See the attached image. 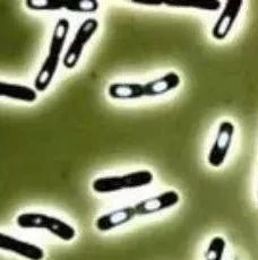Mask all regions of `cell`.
<instances>
[{
	"mask_svg": "<svg viewBox=\"0 0 258 260\" xmlns=\"http://www.w3.org/2000/svg\"><path fill=\"white\" fill-rule=\"evenodd\" d=\"M69 29H71V23L68 19L61 18L56 23L50 46H49L48 56L44 59L42 67L37 75L36 81H34V88L38 92H44L51 84L54 75L57 73L59 62H60V57Z\"/></svg>",
	"mask_w": 258,
	"mask_h": 260,
	"instance_id": "cell-1",
	"label": "cell"
},
{
	"mask_svg": "<svg viewBox=\"0 0 258 260\" xmlns=\"http://www.w3.org/2000/svg\"><path fill=\"white\" fill-rule=\"evenodd\" d=\"M154 180V176L148 170H141L122 176H109L98 178L93 181L92 188L98 193H112L122 190H133L146 187Z\"/></svg>",
	"mask_w": 258,
	"mask_h": 260,
	"instance_id": "cell-2",
	"label": "cell"
},
{
	"mask_svg": "<svg viewBox=\"0 0 258 260\" xmlns=\"http://www.w3.org/2000/svg\"><path fill=\"white\" fill-rule=\"evenodd\" d=\"M16 224L22 229L46 230L66 242L72 241L76 237V230L72 225L43 213H23L16 217Z\"/></svg>",
	"mask_w": 258,
	"mask_h": 260,
	"instance_id": "cell-3",
	"label": "cell"
},
{
	"mask_svg": "<svg viewBox=\"0 0 258 260\" xmlns=\"http://www.w3.org/2000/svg\"><path fill=\"white\" fill-rule=\"evenodd\" d=\"M98 28L99 21L95 18H87L81 24V26L78 27L77 32L75 33L73 41L69 44L67 52L63 56L62 63L64 67L68 69L76 67L84 51V48L86 47L88 41L96 33Z\"/></svg>",
	"mask_w": 258,
	"mask_h": 260,
	"instance_id": "cell-4",
	"label": "cell"
},
{
	"mask_svg": "<svg viewBox=\"0 0 258 260\" xmlns=\"http://www.w3.org/2000/svg\"><path fill=\"white\" fill-rule=\"evenodd\" d=\"M235 135V124L231 121H222L216 132L215 141L213 143L207 156V162L213 168H220L229 154Z\"/></svg>",
	"mask_w": 258,
	"mask_h": 260,
	"instance_id": "cell-5",
	"label": "cell"
},
{
	"mask_svg": "<svg viewBox=\"0 0 258 260\" xmlns=\"http://www.w3.org/2000/svg\"><path fill=\"white\" fill-rule=\"evenodd\" d=\"M180 202L179 193L175 190H168L156 196L148 197L144 201L138 202L134 208L137 216H145V215L155 214L171 208Z\"/></svg>",
	"mask_w": 258,
	"mask_h": 260,
	"instance_id": "cell-6",
	"label": "cell"
},
{
	"mask_svg": "<svg viewBox=\"0 0 258 260\" xmlns=\"http://www.w3.org/2000/svg\"><path fill=\"white\" fill-rule=\"evenodd\" d=\"M242 5H244V2H241V0L240 2L229 0V2L224 4L221 15L212 28L213 38L219 40V41H222V40H224L229 36L233 25H235L237 18L241 12Z\"/></svg>",
	"mask_w": 258,
	"mask_h": 260,
	"instance_id": "cell-7",
	"label": "cell"
},
{
	"mask_svg": "<svg viewBox=\"0 0 258 260\" xmlns=\"http://www.w3.org/2000/svg\"><path fill=\"white\" fill-rule=\"evenodd\" d=\"M0 248L5 251L16 253L28 260H42L44 258L42 248L31 242L8 236L6 233H0Z\"/></svg>",
	"mask_w": 258,
	"mask_h": 260,
	"instance_id": "cell-8",
	"label": "cell"
},
{
	"mask_svg": "<svg viewBox=\"0 0 258 260\" xmlns=\"http://www.w3.org/2000/svg\"><path fill=\"white\" fill-rule=\"evenodd\" d=\"M135 216H137V215L134 206L121 207L99 217L95 222V226L99 231L109 232L113 229L119 228L121 225H125L133 221Z\"/></svg>",
	"mask_w": 258,
	"mask_h": 260,
	"instance_id": "cell-9",
	"label": "cell"
},
{
	"mask_svg": "<svg viewBox=\"0 0 258 260\" xmlns=\"http://www.w3.org/2000/svg\"><path fill=\"white\" fill-rule=\"evenodd\" d=\"M180 83L181 79L179 75L175 72H170L161 77L144 84V93H145V96L150 98L161 96L163 94L176 89Z\"/></svg>",
	"mask_w": 258,
	"mask_h": 260,
	"instance_id": "cell-10",
	"label": "cell"
},
{
	"mask_svg": "<svg viewBox=\"0 0 258 260\" xmlns=\"http://www.w3.org/2000/svg\"><path fill=\"white\" fill-rule=\"evenodd\" d=\"M0 95L2 98L32 103L37 101L38 91L36 88L26 86V85L2 82L0 83Z\"/></svg>",
	"mask_w": 258,
	"mask_h": 260,
	"instance_id": "cell-11",
	"label": "cell"
},
{
	"mask_svg": "<svg viewBox=\"0 0 258 260\" xmlns=\"http://www.w3.org/2000/svg\"><path fill=\"white\" fill-rule=\"evenodd\" d=\"M109 96L116 100H137L145 96L144 84L115 83L108 88Z\"/></svg>",
	"mask_w": 258,
	"mask_h": 260,
	"instance_id": "cell-12",
	"label": "cell"
},
{
	"mask_svg": "<svg viewBox=\"0 0 258 260\" xmlns=\"http://www.w3.org/2000/svg\"><path fill=\"white\" fill-rule=\"evenodd\" d=\"M165 5L170 7H181V8H194L200 9V11L207 12H217L221 9L222 4L217 0L213 2H167Z\"/></svg>",
	"mask_w": 258,
	"mask_h": 260,
	"instance_id": "cell-13",
	"label": "cell"
},
{
	"mask_svg": "<svg viewBox=\"0 0 258 260\" xmlns=\"http://www.w3.org/2000/svg\"><path fill=\"white\" fill-rule=\"evenodd\" d=\"M66 2L62 0H26L25 5L28 9L31 11H38V12H53V11H61V9L66 8Z\"/></svg>",
	"mask_w": 258,
	"mask_h": 260,
	"instance_id": "cell-14",
	"label": "cell"
},
{
	"mask_svg": "<svg viewBox=\"0 0 258 260\" xmlns=\"http://www.w3.org/2000/svg\"><path fill=\"white\" fill-rule=\"evenodd\" d=\"M66 11L73 13H95L99 9L96 0H67Z\"/></svg>",
	"mask_w": 258,
	"mask_h": 260,
	"instance_id": "cell-15",
	"label": "cell"
},
{
	"mask_svg": "<svg viewBox=\"0 0 258 260\" xmlns=\"http://www.w3.org/2000/svg\"><path fill=\"white\" fill-rule=\"evenodd\" d=\"M227 248L225 240L222 237H215L211 240L208 244L207 250L205 252L206 260H223V254H224Z\"/></svg>",
	"mask_w": 258,
	"mask_h": 260,
	"instance_id": "cell-16",
	"label": "cell"
}]
</instances>
